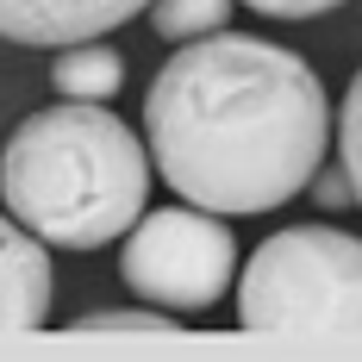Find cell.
Listing matches in <instances>:
<instances>
[{"label":"cell","instance_id":"cell-1","mask_svg":"<svg viewBox=\"0 0 362 362\" xmlns=\"http://www.w3.org/2000/svg\"><path fill=\"white\" fill-rule=\"evenodd\" d=\"M331 100L306 57L269 37L206 32L181 44L144 94L156 175L225 218H256L306 194L325 163Z\"/></svg>","mask_w":362,"mask_h":362},{"label":"cell","instance_id":"cell-2","mask_svg":"<svg viewBox=\"0 0 362 362\" xmlns=\"http://www.w3.org/2000/svg\"><path fill=\"white\" fill-rule=\"evenodd\" d=\"M0 200L57 250H100L125 238L150 200V150L107 100L44 107L0 150Z\"/></svg>","mask_w":362,"mask_h":362},{"label":"cell","instance_id":"cell-3","mask_svg":"<svg viewBox=\"0 0 362 362\" xmlns=\"http://www.w3.org/2000/svg\"><path fill=\"white\" fill-rule=\"evenodd\" d=\"M238 331L362 337V238L337 225H281L238 275Z\"/></svg>","mask_w":362,"mask_h":362},{"label":"cell","instance_id":"cell-4","mask_svg":"<svg viewBox=\"0 0 362 362\" xmlns=\"http://www.w3.org/2000/svg\"><path fill=\"white\" fill-rule=\"evenodd\" d=\"M231 269H238V238H231L225 213H206L194 200L138 213L125 256H119L125 288L150 306H169V313L218 306L231 288Z\"/></svg>","mask_w":362,"mask_h":362},{"label":"cell","instance_id":"cell-5","mask_svg":"<svg viewBox=\"0 0 362 362\" xmlns=\"http://www.w3.org/2000/svg\"><path fill=\"white\" fill-rule=\"evenodd\" d=\"M144 6L150 0H0V37L63 50V44H88V37L119 32Z\"/></svg>","mask_w":362,"mask_h":362},{"label":"cell","instance_id":"cell-6","mask_svg":"<svg viewBox=\"0 0 362 362\" xmlns=\"http://www.w3.org/2000/svg\"><path fill=\"white\" fill-rule=\"evenodd\" d=\"M50 319V256L44 238L0 213V331H37Z\"/></svg>","mask_w":362,"mask_h":362},{"label":"cell","instance_id":"cell-7","mask_svg":"<svg viewBox=\"0 0 362 362\" xmlns=\"http://www.w3.org/2000/svg\"><path fill=\"white\" fill-rule=\"evenodd\" d=\"M50 88L63 94V100H112L119 88H125V57L100 44V37H88V44H63V57L50 63Z\"/></svg>","mask_w":362,"mask_h":362},{"label":"cell","instance_id":"cell-8","mask_svg":"<svg viewBox=\"0 0 362 362\" xmlns=\"http://www.w3.org/2000/svg\"><path fill=\"white\" fill-rule=\"evenodd\" d=\"M144 13H150V25H156V37L194 44V37H206V32H225L231 0H150Z\"/></svg>","mask_w":362,"mask_h":362},{"label":"cell","instance_id":"cell-9","mask_svg":"<svg viewBox=\"0 0 362 362\" xmlns=\"http://www.w3.org/2000/svg\"><path fill=\"white\" fill-rule=\"evenodd\" d=\"M337 163H344V175L356 187V206H362V69L344 94V112H337Z\"/></svg>","mask_w":362,"mask_h":362},{"label":"cell","instance_id":"cell-10","mask_svg":"<svg viewBox=\"0 0 362 362\" xmlns=\"http://www.w3.org/2000/svg\"><path fill=\"white\" fill-rule=\"evenodd\" d=\"M69 331H144V337H175L181 313H81Z\"/></svg>","mask_w":362,"mask_h":362},{"label":"cell","instance_id":"cell-11","mask_svg":"<svg viewBox=\"0 0 362 362\" xmlns=\"http://www.w3.org/2000/svg\"><path fill=\"white\" fill-rule=\"evenodd\" d=\"M313 206H325V213H344V206H356V187H350V175H344V163L337 169H313Z\"/></svg>","mask_w":362,"mask_h":362},{"label":"cell","instance_id":"cell-12","mask_svg":"<svg viewBox=\"0 0 362 362\" xmlns=\"http://www.w3.org/2000/svg\"><path fill=\"white\" fill-rule=\"evenodd\" d=\"M238 6H250L262 19H319V13L344 6V0H238Z\"/></svg>","mask_w":362,"mask_h":362}]
</instances>
